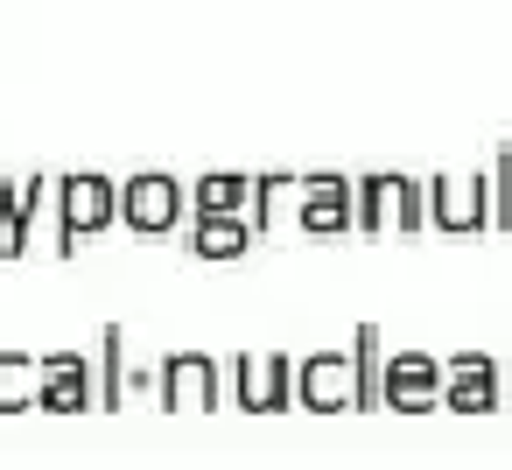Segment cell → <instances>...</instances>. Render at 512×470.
<instances>
[{
	"label": "cell",
	"mask_w": 512,
	"mask_h": 470,
	"mask_svg": "<svg viewBox=\"0 0 512 470\" xmlns=\"http://www.w3.org/2000/svg\"><path fill=\"white\" fill-rule=\"evenodd\" d=\"M50 197H57V253H78V239L120 225V176L106 169H64Z\"/></svg>",
	"instance_id": "1"
},
{
	"label": "cell",
	"mask_w": 512,
	"mask_h": 470,
	"mask_svg": "<svg viewBox=\"0 0 512 470\" xmlns=\"http://www.w3.org/2000/svg\"><path fill=\"white\" fill-rule=\"evenodd\" d=\"M351 232H421V183L407 169L351 176Z\"/></svg>",
	"instance_id": "2"
},
{
	"label": "cell",
	"mask_w": 512,
	"mask_h": 470,
	"mask_svg": "<svg viewBox=\"0 0 512 470\" xmlns=\"http://www.w3.org/2000/svg\"><path fill=\"white\" fill-rule=\"evenodd\" d=\"M183 211H190L183 176H169V169H134V176H120V225H127V232L162 239V232L183 225Z\"/></svg>",
	"instance_id": "3"
},
{
	"label": "cell",
	"mask_w": 512,
	"mask_h": 470,
	"mask_svg": "<svg viewBox=\"0 0 512 470\" xmlns=\"http://www.w3.org/2000/svg\"><path fill=\"white\" fill-rule=\"evenodd\" d=\"M155 393H162L169 414H218V400H225V372H218L211 351H169L162 372H155Z\"/></svg>",
	"instance_id": "4"
},
{
	"label": "cell",
	"mask_w": 512,
	"mask_h": 470,
	"mask_svg": "<svg viewBox=\"0 0 512 470\" xmlns=\"http://www.w3.org/2000/svg\"><path fill=\"white\" fill-rule=\"evenodd\" d=\"M225 393L246 414H281L295 400V358H281V351H239L225 365Z\"/></svg>",
	"instance_id": "5"
},
{
	"label": "cell",
	"mask_w": 512,
	"mask_h": 470,
	"mask_svg": "<svg viewBox=\"0 0 512 470\" xmlns=\"http://www.w3.org/2000/svg\"><path fill=\"white\" fill-rule=\"evenodd\" d=\"M288 204H295V225H302L309 239L351 232V176H337V169H295Z\"/></svg>",
	"instance_id": "6"
},
{
	"label": "cell",
	"mask_w": 512,
	"mask_h": 470,
	"mask_svg": "<svg viewBox=\"0 0 512 470\" xmlns=\"http://www.w3.org/2000/svg\"><path fill=\"white\" fill-rule=\"evenodd\" d=\"M421 225H442V232H491L484 176H428V183H421Z\"/></svg>",
	"instance_id": "7"
},
{
	"label": "cell",
	"mask_w": 512,
	"mask_h": 470,
	"mask_svg": "<svg viewBox=\"0 0 512 470\" xmlns=\"http://www.w3.org/2000/svg\"><path fill=\"white\" fill-rule=\"evenodd\" d=\"M435 393H442V358H428V351H393V358H379V407H393V414H428Z\"/></svg>",
	"instance_id": "8"
},
{
	"label": "cell",
	"mask_w": 512,
	"mask_h": 470,
	"mask_svg": "<svg viewBox=\"0 0 512 470\" xmlns=\"http://www.w3.org/2000/svg\"><path fill=\"white\" fill-rule=\"evenodd\" d=\"M92 407V351L36 358V414H85Z\"/></svg>",
	"instance_id": "9"
},
{
	"label": "cell",
	"mask_w": 512,
	"mask_h": 470,
	"mask_svg": "<svg viewBox=\"0 0 512 470\" xmlns=\"http://www.w3.org/2000/svg\"><path fill=\"white\" fill-rule=\"evenodd\" d=\"M351 351H309L295 358V400L309 414H351Z\"/></svg>",
	"instance_id": "10"
},
{
	"label": "cell",
	"mask_w": 512,
	"mask_h": 470,
	"mask_svg": "<svg viewBox=\"0 0 512 470\" xmlns=\"http://www.w3.org/2000/svg\"><path fill=\"white\" fill-rule=\"evenodd\" d=\"M435 407H456V414H491V407H498V358H484V351L449 358V365H442V393H435Z\"/></svg>",
	"instance_id": "11"
},
{
	"label": "cell",
	"mask_w": 512,
	"mask_h": 470,
	"mask_svg": "<svg viewBox=\"0 0 512 470\" xmlns=\"http://www.w3.org/2000/svg\"><path fill=\"white\" fill-rule=\"evenodd\" d=\"M127 386H155V372H134L127 365V330L120 323H106L99 330V351H92V407H120L127 400Z\"/></svg>",
	"instance_id": "12"
},
{
	"label": "cell",
	"mask_w": 512,
	"mask_h": 470,
	"mask_svg": "<svg viewBox=\"0 0 512 470\" xmlns=\"http://www.w3.org/2000/svg\"><path fill=\"white\" fill-rule=\"evenodd\" d=\"M43 204H50V176H22V183H15V211H8V225H0V260H22V253H29Z\"/></svg>",
	"instance_id": "13"
},
{
	"label": "cell",
	"mask_w": 512,
	"mask_h": 470,
	"mask_svg": "<svg viewBox=\"0 0 512 470\" xmlns=\"http://www.w3.org/2000/svg\"><path fill=\"white\" fill-rule=\"evenodd\" d=\"M183 197H190L197 218H246V176H239V169H211V176H197Z\"/></svg>",
	"instance_id": "14"
},
{
	"label": "cell",
	"mask_w": 512,
	"mask_h": 470,
	"mask_svg": "<svg viewBox=\"0 0 512 470\" xmlns=\"http://www.w3.org/2000/svg\"><path fill=\"white\" fill-rule=\"evenodd\" d=\"M190 253L197 260H239V253H253V225L246 218H197L190 225Z\"/></svg>",
	"instance_id": "15"
},
{
	"label": "cell",
	"mask_w": 512,
	"mask_h": 470,
	"mask_svg": "<svg viewBox=\"0 0 512 470\" xmlns=\"http://www.w3.org/2000/svg\"><path fill=\"white\" fill-rule=\"evenodd\" d=\"M351 407L358 414H379V323H358L351 330Z\"/></svg>",
	"instance_id": "16"
},
{
	"label": "cell",
	"mask_w": 512,
	"mask_h": 470,
	"mask_svg": "<svg viewBox=\"0 0 512 470\" xmlns=\"http://www.w3.org/2000/svg\"><path fill=\"white\" fill-rule=\"evenodd\" d=\"M0 414H36V358L0 351Z\"/></svg>",
	"instance_id": "17"
}]
</instances>
